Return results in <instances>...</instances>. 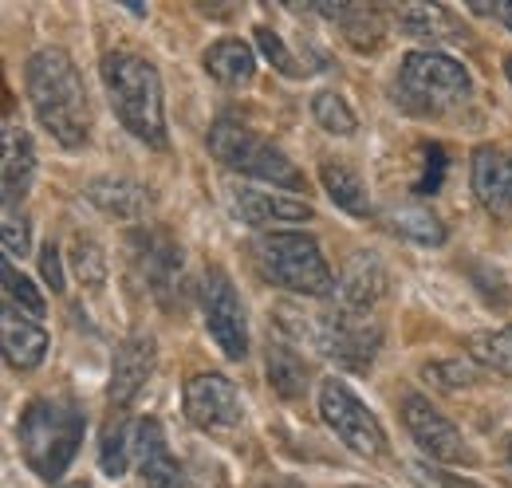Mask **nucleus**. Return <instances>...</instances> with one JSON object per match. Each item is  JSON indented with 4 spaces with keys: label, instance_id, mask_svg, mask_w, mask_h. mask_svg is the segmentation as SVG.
I'll return each mask as SVG.
<instances>
[{
    "label": "nucleus",
    "instance_id": "obj_39",
    "mask_svg": "<svg viewBox=\"0 0 512 488\" xmlns=\"http://www.w3.org/2000/svg\"><path fill=\"white\" fill-rule=\"evenodd\" d=\"M505 71H509V83H512V56H509V63H505Z\"/></svg>",
    "mask_w": 512,
    "mask_h": 488
},
{
    "label": "nucleus",
    "instance_id": "obj_17",
    "mask_svg": "<svg viewBox=\"0 0 512 488\" xmlns=\"http://www.w3.org/2000/svg\"><path fill=\"white\" fill-rule=\"evenodd\" d=\"M386 288H390V276H386L383 260L371 252H355L335 284V296H339V307L371 311L386 296Z\"/></svg>",
    "mask_w": 512,
    "mask_h": 488
},
{
    "label": "nucleus",
    "instance_id": "obj_10",
    "mask_svg": "<svg viewBox=\"0 0 512 488\" xmlns=\"http://www.w3.org/2000/svg\"><path fill=\"white\" fill-rule=\"evenodd\" d=\"M182 410L197 429L205 433H225V429H237L245 418V406H241V394L237 386L217 374V370H201L186 378V390H182Z\"/></svg>",
    "mask_w": 512,
    "mask_h": 488
},
{
    "label": "nucleus",
    "instance_id": "obj_7",
    "mask_svg": "<svg viewBox=\"0 0 512 488\" xmlns=\"http://www.w3.org/2000/svg\"><path fill=\"white\" fill-rule=\"evenodd\" d=\"M209 154L225 170L249 174V178L272 182L280 189H304V174L296 170V162L280 146H272L264 134H256L233 119H217L209 126Z\"/></svg>",
    "mask_w": 512,
    "mask_h": 488
},
{
    "label": "nucleus",
    "instance_id": "obj_5",
    "mask_svg": "<svg viewBox=\"0 0 512 488\" xmlns=\"http://www.w3.org/2000/svg\"><path fill=\"white\" fill-rule=\"evenodd\" d=\"M253 264L256 272L296 296H312L323 300L335 292V276L323 260L320 244L308 233H264L253 244Z\"/></svg>",
    "mask_w": 512,
    "mask_h": 488
},
{
    "label": "nucleus",
    "instance_id": "obj_31",
    "mask_svg": "<svg viewBox=\"0 0 512 488\" xmlns=\"http://www.w3.org/2000/svg\"><path fill=\"white\" fill-rule=\"evenodd\" d=\"M256 44H260V52L272 60V67H276L280 75H288V79H300V75H308V67H300V63H296V56L284 48L280 32H272V28H256Z\"/></svg>",
    "mask_w": 512,
    "mask_h": 488
},
{
    "label": "nucleus",
    "instance_id": "obj_9",
    "mask_svg": "<svg viewBox=\"0 0 512 488\" xmlns=\"http://www.w3.org/2000/svg\"><path fill=\"white\" fill-rule=\"evenodd\" d=\"M201 315H205V331L213 335V343L221 347V355L233 359V363H241L249 355V319H245V304H241L233 280L221 268H209L205 272Z\"/></svg>",
    "mask_w": 512,
    "mask_h": 488
},
{
    "label": "nucleus",
    "instance_id": "obj_14",
    "mask_svg": "<svg viewBox=\"0 0 512 488\" xmlns=\"http://www.w3.org/2000/svg\"><path fill=\"white\" fill-rule=\"evenodd\" d=\"M233 213L249 229H272V225H300L312 221V205L304 197L268 193V189H233Z\"/></svg>",
    "mask_w": 512,
    "mask_h": 488
},
{
    "label": "nucleus",
    "instance_id": "obj_11",
    "mask_svg": "<svg viewBox=\"0 0 512 488\" xmlns=\"http://www.w3.org/2000/svg\"><path fill=\"white\" fill-rule=\"evenodd\" d=\"M402 422L410 429V437L418 441V449L430 453L434 461H446V465H469V461H473V453H469L461 429L453 426L430 398L406 394V398H402Z\"/></svg>",
    "mask_w": 512,
    "mask_h": 488
},
{
    "label": "nucleus",
    "instance_id": "obj_27",
    "mask_svg": "<svg viewBox=\"0 0 512 488\" xmlns=\"http://www.w3.org/2000/svg\"><path fill=\"white\" fill-rule=\"evenodd\" d=\"M130 457H134V426L123 422V418L107 422L103 426V441H99V465H103V473L107 477H123Z\"/></svg>",
    "mask_w": 512,
    "mask_h": 488
},
{
    "label": "nucleus",
    "instance_id": "obj_6",
    "mask_svg": "<svg viewBox=\"0 0 512 488\" xmlns=\"http://www.w3.org/2000/svg\"><path fill=\"white\" fill-rule=\"evenodd\" d=\"M473 95V79L465 63L446 52H410L398 67V99L414 115H442L461 107Z\"/></svg>",
    "mask_w": 512,
    "mask_h": 488
},
{
    "label": "nucleus",
    "instance_id": "obj_29",
    "mask_svg": "<svg viewBox=\"0 0 512 488\" xmlns=\"http://www.w3.org/2000/svg\"><path fill=\"white\" fill-rule=\"evenodd\" d=\"M469 355L481 366L509 374L512 378V327H497V331H477L469 339Z\"/></svg>",
    "mask_w": 512,
    "mask_h": 488
},
{
    "label": "nucleus",
    "instance_id": "obj_38",
    "mask_svg": "<svg viewBox=\"0 0 512 488\" xmlns=\"http://www.w3.org/2000/svg\"><path fill=\"white\" fill-rule=\"evenodd\" d=\"M260 488H304V485H296V481H264Z\"/></svg>",
    "mask_w": 512,
    "mask_h": 488
},
{
    "label": "nucleus",
    "instance_id": "obj_25",
    "mask_svg": "<svg viewBox=\"0 0 512 488\" xmlns=\"http://www.w3.org/2000/svg\"><path fill=\"white\" fill-rule=\"evenodd\" d=\"M264 366H268V386H272L280 398H288V402H292V398H300V394L308 390V363H304L292 347L272 343Z\"/></svg>",
    "mask_w": 512,
    "mask_h": 488
},
{
    "label": "nucleus",
    "instance_id": "obj_18",
    "mask_svg": "<svg viewBox=\"0 0 512 488\" xmlns=\"http://www.w3.org/2000/svg\"><path fill=\"white\" fill-rule=\"evenodd\" d=\"M0 335H4V363L12 370H36L48 355V331L36 319H24L20 311L4 307L0 319Z\"/></svg>",
    "mask_w": 512,
    "mask_h": 488
},
{
    "label": "nucleus",
    "instance_id": "obj_35",
    "mask_svg": "<svg viewBox=\"0 0 512 488\" xmlns=\"http://www.w3.org/2000/svg\"><path fill=\"white\" fill-rule=\"evenodd\" d=\"M426 166H422V178H418V193H438L442 189V182H446V150L438 146V142H430L426 150Z\"/></svg>",
    "mask_w": 512,
    "mask_h": 488
},
{
    "label": "nucleus",
    "instance_id": "obj_21",
    "mask_svg": "<svg viewBox=\"0 0 512 488\" xmlns=\"http://www.w3.org/2000/svg\"><path fill=\"white\" fill-rule=\"evenodd\" d=\"M32 174H36L32 138L16 122H4V209H16V201H24Z\"/></svg>",
    "mask_w": 512,
    "mask_h": 488
},
{
    "label": "nucleus",
    "instance_id": "obj_19",
    "mask_svg": "<svg viewBox=\"0 0 512 488\" xmlns=\"http://www.w3.org/2000/svg\"><path fill=\"white\" fill-rule=\"evenodd\" d=\"M87 201L99 205L103 213L119 217V221H142L150 213V205H154L146 185L130 182V178H111V174L87 182Z\"/></svg>",
    "mask_w": 512,
    "mask_h": 488
},
{
    "label": "nucleus",
    "instance_id": "obj_32",
    "mask_svg": "<svg viewBox=\"0 0 512 488\" xmlns=\"http://www.w3.org/2000/svg\"><path fill=\"white\" fill-rule=\"evenodd\" d=\"M426 378H430L434 386H442V390H465V386H473L481 374H477V366H473V363L446 359V363H430V366H426Z\"/></svg>",
    "mask_w": 512,
    "mask_h": 488
},
{
    "label": "nucleus",
    "instance_id": "obj_22",
    "mask_svg": "<svg viewBox=\"0 0 512 488\" xmlns=\"http://www.w3.org/2000/svg\"><path fill=\"white\" fill-rule=\"evenodd\" d=\"M201 63H205V71H209L217 83H225V87H245V83H253V75H256L253 48H249L245 40H237V36H225V40L209 44Z\"/></svg>",
    "mask_w": 512,
    "mask_h": 488
},
{
    "label": "nucleus",
    "instance_id": "obj_3",
    "mask_svg": "<svg viewBox=\"0 0 512 488\" xmlns=\"http://www.w3.org/2000/svg\"><path fill=\"white\" fill-rule=\"evenodd\" d=\"M83 414L71 406V402H56V398H36L24 406L20 422H16V441H20V457L24 465L56 485L71 469L79 445H83Z\"/></svg>",
    "mask_w": 512,
    "mask_h": 488
},
{
    "label": "nucleus",
    "instance_id": "obj_28",
    "mask_svg": "<svg viewBox=\"0 0 512 488\" xmlns=\"http://www.w3.org/2000/svg\"><path fill=\"white\" fill-rule=\"evenodd\" d=\"M0 280H4V307L20 311V315H28V319H40V315L48 311V307H44V296H40V288H36L24 272H16L12 260H4Z\"/></svg>",
    "mask_w": 512,
    "mask_h": 488
},
{
    "label": "nucleus",
    "instance_id": "obj_30",
    "mask_svg": "<svg viewBox=\"0 0 512 488\" xmlns=\"http://www.w3.org/2000/svg\"><path fill=\"white\" fill-rule=\"evenodd\" d=\"M312 119L316 126H323L327 134H339V138H351L355 134V111L343 103V95L335 91H320L312 99Z\"/></svg>",
    "mask_w": 512,
    "mask_h": 488
},
{
    "label": "nucleus",
    "instance_id": "obj_8",
    "mask_svg": "<svg viewBox=\"0 0 512 488\" xmlns=\"http://www.w3.org/2000/svg\"><path fill=\"white\" fill-rule=\"evenodd\" d=\"M320 418L351 453L359 457H383L386 453V429L383 422L363 406V398L339 382V378H323L320 386Z\"/></svg>",
    "mask_w": 512,
    "mask_h": 488
},
{
    "label": "nucleus",
    "instance_id": "obj_23",
    "mask_svg": "<svg viewBox=\"0 0 512 488\" xmlns=\"http://www.w3.org/2000/svg\"><path fill=\"white\" fill-rule=\"evenodd\" d=\"M316 12L327 20H339L343 36L355 48H379V40H383V20L367 4H316Z\"/></svg>",
    "mask_w": 512,
    "mask_h": 488
},
{
    "label": "nucleus",
    "instance_id": "obj_16",
    "mask_svg": "<svg viewBox=\"0 0 512 488\" xmlns=\"http://www.w3.org/2000/svg\"><path fill=\"white\" fill-rule=\"evenodd\" d=\"M473 193L493 217L512 213V154L501 146H477L473 154Z\"/></svg>",
    "mask_w": 512,
    "mask_h": 488
},
{
    "label": "nucleus",
    "instance_id": "obj_13",
    "mask_svg": "<svg viewBox=\"0 0 512 488\" xmlns=\"http://www.w3.org/2000/svg\"><path fill=\"white\" fill-rule=\"evenodd\" d=\"M130 248H134V260H138L150 292L162 304H170V296L182 284V248L170 241V237H162V233H134Z\"/></svg>",
    "mask_w": 512,
    "mask_h": 488
},
{
    "label": "nucleus",
    "instance_id": "obj_1",
    "mask_svg": "<svg viewBox=\"0 0 512 488\" xmlns=\"http://www.w3.org/2000/svg\"><path fill=\"white\" fill-rule=\"evenodd\" d=\"M24 83H28V103H32L40 126L60 146L79 150L91 134V103H87L83 79H79L71 56L60 48H40L28 60Z\"/></svg>",
    "mask_w": 512,
    "mask_h": 488
},
{
    "label": "nucleus",
    "instance_id": "obj_37",
    "mask_svg": "<svg viewBox=\"0 0 512 488\" xmlns=\"http://www.w3.org/2000/svg\"><path fill=\"white\" fill-rule=\"evenodd\" d=\"M497 16L505 20V28L512 32V0H505V4H497Z\"/></svg>",
    "mask_w": 512,
    "mask_h": 488
},
{
    "label": "nucleus",
    "instance_id": "obj_15",
    "mask_svg": "<svg viewBox=\"0 0 512 488\" xmlns=\"http://www.w3.org/2000/svg\"><path fill=\"white\" fill-rule=\"evenodd\" d=\"M154 363H158V347H154L150 335H130L127 343H119L115 363H111V386H107L111 402L115 406H130L134 394L154 374Z\"/></svg>",
    "mask_w": 512,
    "mask_h": 488
},
{
    "label": "nucleus",
    "instance_id": "obj_4",
    "mask_svg": "<svg viewBox=\"0 0 512 488\" xmlns=\"http://www.w3.org/2000/svg\"><path fill=\"white\" fill-rule=\"evenodd\" d=\"M276 319L296 339L312 343L320 355L335 359L339 366H351V370H367L383 347V327L375 323L371 311L335 307V311H320V315H308V311L300 315L296 307H280Z\"/></svg>",
    "mask_w": 512,
    "mask_h": 488
},
{
    "label": "nucleus",
    "instance_id": "obj_12",
    "mask_svg": "<svg viewBox=\"0 0 512 488\" xmlns=\"http://www.w3.org/2000/svg\"><path fill=\"white\" fill-rule=\"evenodd\" d=\"M134 461H138V473L146 488H182L186 485V473L178 465V457L170 453V441L162 433L158 418H142L134 422Z\"/></svg>",
    "mask_w": 512,
    "mask_h": 488
},
{
    "label": "nucleus",
    "instance_id": "obj_26",
    "mask_svg": "<svg viewBox=\"0 0 512 488\" xmlns=\"http://www.w3.org/2000/svg\"><path fill=\"white\" fill-rule=\"evenodd\" d=\"M390 217V229L398 233V237H406V241L414 244H446V225L426 209V205H398V209H390L386 213Z\"/></svg>",
    "mask_w": 512,
    "mask_h": 488
},
{
    "label": "nucleus",
    "instance_id": "obj_34",
    "mask_svg": "<svg viewBox=\"0 0 512 488\" xmlns=\"http://www.w3.org/2000/svg\"><path fill=\"white\" fill-rule=\"evenodd\" d=\"M28 248H32V237H28V221H24V213L4 209V252H8V260L28 256Z\"/></svg>",
    "mask_w": 512,
    "mask_h": 488
},
{
    "label": "nucleus",
    "instance_id": "obj_33",
    "mask_svg": "<svg viewBox=\"0 0 512 488\" xmlns=\"http://www.w3.org/2000/svg\"><path fill=\"white\" fill-rule=\"evenodd\" d=\"M71 260H75V272H79L83 284H103V276H107V260H103L99 244L79 237V241H75V252H71Z\"/></svg>",
    "mask_w": 512,
    "mask_h": 488
},
{
    "label": "nucleus",
    "instance_id": "obj_24",
    "mask_svg": "<svg viewBox=\"0 0 512 488\" xmlns=\"http://www.w3.org/2000/svg\"><path fill=\"white\" fill-rule=\"evenodd\" d=\"M320 182L327 189V197L351 213V217H367L371 213V197H367V185L355 170H347L343 162H323L320 166Z\"/></svg>",
    "mask_w": 512,
    "mask_h": 488
},
{
    "label": "nucleus",
    "instance_id": "obj_2",
    "mask_svg": "<svg viewBox=\"0 0 512 488\" xmlns=\"http://www.w3.org/2000/svg\"><path fill=\"white\" fill-rule=\"evenodd\" d=\"M103 83L127 134L150 150H166V99L158 67L134 52H111L103 56Z\"/></svg>",
    "mask_w": 512,
    "mask_h": 488
},
{
    "label": "nucleus",
    "instance_id": "obj_20",
    "mask_svg": "<svg viewBox=\"0 0 512 488\" xmlns=\"http://www.w3.org/2000/svg\"><path fill=\"white\" fill-rule=\"evenodd\" d=\"M394 24H398L402 36H410V40H426V44H453V40L465 36L449 8H442V4H426V0H422V4H402V8L394 12Z\"/></svg>",
    "mask_w": 512,
    "mask_h": 488
},
{
    "label": "nucleus",
    "instance_id": "obj_40",
    "mask_svg": "<svg viewBox=\"0 0 512 488\" xmlns=\"http://www.w3.org/2000/svg\"><path fill=\"white\" fill-rule=\"evenodd\" d=\"M509 465H512V437H509Z\"/></svg>",
    "mask_w": 512,
    "mask_h": 488
},
{
    "label": "nucleus",
    "instance_id": "obj_36",
    "mask_svg": "<svg viewBox=\"0 0 512 488\" xmlns=\"http://www.w3.org/2000/svg\"><path fill=\"white\" fill-rule=\"evenodd\" d=\"M40 272H44V280H48V288H52V292H64L67 288L64 260H60V248H56L52 241L40 248Z\"/></svg>",
    "mask_w": 512,
    "mask_h": 488
},
{
    "label": "nucleus",
    "instance_id": "obj_41",
    "mask_svg": "<svg viewBox=\"0 0 512 488\" xmlns=\"http://www.w3.org/2000/svg\"><path fill=\"white\" fill-rule=\"evenodd\" d=\"M355 488H359V485H355Z\"/></svg>",
    "mask_w": 512,
    "mask_h": 488
}]
</instances>
